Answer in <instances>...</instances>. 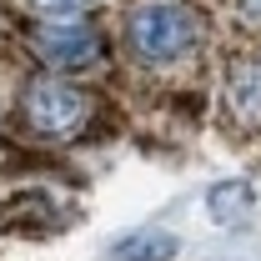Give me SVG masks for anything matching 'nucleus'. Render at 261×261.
<instances>
[{
    "mask_svg": "<svg viewBox=\"0 0 261 261\" xmlns=\"http://www.w3.org/2000/svg\"><path fill=\"white\" fill-rule=\"evenodd\" d=\"M196 35H201V25L181 0H146L126 15V45L151 65L181 61L196 45Z\"/></svg>",
    "mask_w": 261,
    "mask_h": 261,
    "instance_id": "1",
    "label": "nucleus"
},
{
    "mask_svg": "<svg viewBox=\"0 0 261 261\" xmlns=\"http://www.w3.org/2000/svg\"><path fill=\"white\" fill-rule=\"evenodd\" d=\"M20 111H25L31 130H40V136H70V130L86 126V116H91V100L81 96L70 81L35 75L31 86H25V100H20Z\"/></svg>",
    "mask_w": 261,
    "mask_h": 261,
    "instance_id": "2",
    "label": "nucleus"
},
{
    "mask_svg": "<svg viewBox=\"0 0 261 261\" xmlns=\"http://www.w3.org/2000/svg\"><path fill=\"white\" fill-rule=\"evenodd\" d=\"M31 45L45 56V65H56V70H75V65H91L100 56V35L91 31L86 20H75V15L45 20V25L31 35Z\"/></svg>",
    "mask_w": 261,
    "mask_h": 261,
    "instance_id": "3",
    "label": "nucleus"
},
{
    "mask_svg": "<svg viewBox=\"0 0 261 261\" xmlns=\"http://www.w3.org/2000/svg\"><path fill=\"white\" fill-rule=\"evenodd\" d=\"M231 96H236V106H241V111H251V116L261 111V70H256V65H241V70H236Z\"/></svg>",
    "mask_w": 261,
    "mask_h": 261,
    "instance_id": "4",
    "label": "nucleus"
},
{
    "mask_svg": "<svg viewBox=\"0 0 261 261\" xmlns=\"http://www.w3.org/2000/svg\"><path fill=\"white\" fill-rule=\"evenodd\" d=\"M35 5H40L45 15H56V20H65V15H75V10H81L86 0H35Z\"/></svg>",
    "mask_w": 261,
    "mask_h": 261,
    "instance_id": "5",
    "label": "nucleus"
},
{
    "mask_svg": "<svg viewBox=\"0 0 261 261\" xmlns=\"http://www.w3.org/2000/svg\"><path fill=\"white\" fill-rule=\"evenodd\" d=\"M236 10H241V15H251V20H261V0H236Z\"/></svg>",
    "mask_w": 261,
    "mask_h": 261,
    "instance_id": "6",
    "label": "nucleus"
}]
</instances>
